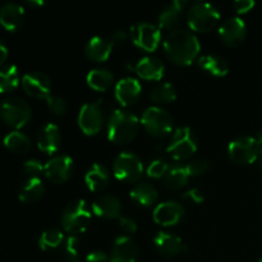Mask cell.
Returning a JSON list of instances; mask_svg holds the SVG:
<instances>
[{"instance_id":"6","label":"cell","mask_w":262,"mask_h":262,"mask_svg":"<svg viewBox=\"0 0 262 262\" xmlns=\"http://www.w3.org/2000/svg\"><path fill=\"white\" fill-rule=\"evenodd\" d=\"M141 124L148 135L164 137L173 130L174 119L168 110L160 106H150L143 112Z\"/></svg>"},{"instance_id":"12","label":"cell","mask_w":262,"mask_h":262,"mask_svg":"<svg viewBox=\"0 0 262 262\" xmlns=\"http://www.w3.org/2000/svg\"><path fill=\"white\" fill-rule=\"evenodd\" d=\"M73 159L68 155H58L45 164L43 174L51 183L60 184L71 178L73 173Z\"/></svg>"},{"instance_id":"31","label":"cell","mask_w":262,"mask_h":262,"mask_svg":"<svg viewBox=\"0 0 262 262\" xmlns=\"http://www.w3.org/2000/svg\"><path fill=\"white\" fill-rule=\"evenodd\" d=\"M4 146L14 154H26L31 150V140L22 132L13 130L4 137Z\"/></svg>"},{"instance_id":"29","label":"cell","mask_w":262,"mask_h":262,"mask_svg":"<svg viewBox=\"0 0 262 262\" xmlns=\"http://www.w3.org/2000/svg\"><path fill=\"white\" fill-rule=\"evenodd\" d=\"M114 76L110 71L104 68L92 69L87 74V84L96 91H106L112 87Z\"/></svg>"},{"instance_id":"30","label":"cell","mask_w":262,"mask_h":262,"mask_svg":"<svg viewBox=\"0 0 262 262\" xmlns=\"http://www.w3.org/2000/svg\"><path fill=\"white\" fill-rule=\"evenodd\" d=\"M189 178L191 177H189L186 166H171L164 177V186L169 189H179L188 183Z\"/></svg>"},{"instance_id":"28","label":"cell","mask_w":262,"mask_h":262,"mask_svg":"<svg viewBox=\"0 0 262 262\" xmlns=\"http://www.w3.org/2000/svg\"><path fill=\"white\" fill-rule=\"evenodd\" d=\"M199 66L204 71H206L207 73L215 77H224L229 72V64H228V61L219 55L207 54V55L201 56L199 59Z\"/></svg>"},{"instance_id":"39","label":"cell","mask_w":262,"mask_h":262,"mask_svg":"<svg viewBox=\"0 0 262 262\" xmlns=\"http://www.w3.org/2000/svg\"><path fill=\"white\" fill-rule=\"evenodd\" d=\"M189 177H199L209 170V163L204 159H193L186 165Z\"/></svg>"},{"instance_id":"18","label":"cell","mask_w":262,"mask_h":262,"mask_svg":"<svg viewBox=\"0 0 262 262\" xmlns=\"http://www.w3.org/2000/svg\"><path fill=\"white\" fill-rule=\"evenodd\" d=\"M154 245L158 252L164 257H176L186 250L183 241L178 235L169 232H159L154 238Z\"/></svg>"},{"instance_id":"34","label":"cell","mask_w":262,"mask_h":262,"mask_svg":"<svg viewBox=\"0 0 262 262\" xmlns=\"http://www.w3.org/2000/svg\"><path fill=\"white\" fill-rule=\"evenodd\" d=\"M64 234L63 232H60L56 228H51V229L45 230L42 234L38 238V246L42 251H49L54 250V248H58L63 245L64 242Z\"/></svg>"},{"instance_id":"35","label":"cell","mask_w":262,"mask_h":262,"mask_svg":"<svg viewBox=\"0 0 262 262\" xmlns=\"http://www.w3.org/2000/svg\"><path fill=\"white\" fill-rule=\"evenodd\" d=\"M60 256L64 262H79V241L74 235L66 238L60 246Z\"/></svg>"},{"instance_id":"2","label":"cell","mask_w":262,"mask_h":262,"mask_svg":"<svg viewBox=\"0 0 262 262\" xmlns=\"http://www.w3.org/2000/svg\"><path fill=\"white\" fill-rule=\"evenodd\" d=\"M141 120L128 110L117 109L107 119V138L117 145H128L138 135Z\"/></svg>"},{"instance_id":"22","label":"cell","mask_w":262,"mask_h":262,"mask_svg":"<svg viewBox=\"0 0 262 262\" xmlns=\"http://www.w3.org/2000/svg\"><path fill=\"white\" fill-rule=\"evenodd\" d=\"M135 69L140 78L147 79V81H160L165 72V67L161 63L160 59L154 58V56H145L140 59Z\"/></svg>"},{"instance_id":"48","label":"cell","mask_w":262,"mask_h":262,"mask_svg":"<svg viewBox=\"0 0 262 262\" xmlns=\"http://www.w3.org/2000/svg\"><path fill=\"white\" fill-rule=\"evenodd\" d=\"M258 161H260V166L262 168V150H261V154L260 156H258Z\"/></svg>"},{"instance_id":"21","label":"cell","mask_w":262,"mask_h":262,"mask_svg":"<svg viewBox=\"0 0 262 262\" xmlns=\"http://www.w3.org/2000/svg\"><path fill=\"white\" fill-rule=\"evenodd\" d=\"M61 143L60 129L54 123H48L38 130L37 146L42 152L54 154L59 150Z\"/></svg>"},{"instance_id":"46","label":"cell","mask_w":262,"mask_h":262,"mask_svg":"<svg viewBox=\"0 0 262 262\" xmlns=\"http://www.w3.org/2000/svg\"><path fill=\"white\" fill-rule=\"evenodd\" d=\"M30 5H42L43 2H28Z\"/></svg>"},{"instance_id":"10","label":"cell","mask_w":262,"mask_h":262,"mask_svg":"<svg viewBox=\"0 0 262 262\" xmlns=\"http://www.w3.org/2000/svg\"><path fill=\"white\" fill-rule=\"evenodd\" d=\"M102 124H104V110H102L101 100L82 105L78 114V125L84 135H96L101 130Z\"/></svg>"},{"instance_id":"15","label":"cell","mask_w":262,"mask_h":262,"mask_svg":"<svg viewBox=\"0 0 262 262\" xmlns=\"http://www.w3.org/2000/svg\"><path fill=\"white\" fill-rule=\"evenodd\" d=\"M154 220L163 227L177 225L184 216V209L179 202L165 201L159 204L154 210Z\"/></svg>"},{"instance_id":"33","label":"cell","mask_w":262,"mask_h":262,"mask_svg":"<svg viewBox=\"0 0 262 262\" xmlns=\"http://www.w3.org/2000/svg\"><path fill=\"white\" fill-rule=\"evenodd\" d=\"M19 84V74L15 66H7L0 69V94H7L15 90Z\"/></svg>"},{"instance_id":"9","label":"cell","mask_w":262,"mask_h":262,"mask_svg":"<svg viewBox=\"0 0 262 262\" xmlns=\"http://www.w3.org/2000/svg\"><path fill=\"white\" fill-rule=\"evenodd\" d=\"M115 178L122 182H136L143 173V163L136 154L124 151L115 158L113 165Z\"/></svg>"},{"instance_id":"37","label":"cell","mask_w":262,"mask_h":262,"mask_svg":"<svg viewBox=\"0 0 262 262\" xmlns=\"http://www.w3.org/2000/svg\"><path fill=\"white\" fill-rule=\"evenodd\" d=\"M46 105L55 115L66 114L67 109H68V104H67L66 100L60 96H54V95H50L46 99Z\"/></svg>"},{"instance_id":"38","label":"cell","mask_w":262,"mask_h":262,"mask_svg":"<svg viewBox=\"0 0 262 262\" xmlns=\"http://www.w3.org/2000/svg\"><path fill=\"white\" fill-rule=\"evenodd\" d=\"M43 168L45 165L40 163L36 159H30L23 164V173L28 177V178H40L41 174L43 173Z\"/></svg>"},{"instance_id":"36","label":"cell","mask_w":262,"mask_h":262,"mask_svg":"<svg viewBox=\"0 0 262 262\" xmlns=\"http://www.w3.org/2000/svg\"><path fill=\"white\" fill-rule=\"evenodd\" d=\"M169 170V164L163 159H155L150 163L147 168V176L150 178H164Z\"/></svg>"},{"instance_id":"47","label":"cell","mask_w":262,"mask_h":262,"mask_svg":"<svg viewBox=\"0 0 262 262\" xmlns=\"http://www.w3.org/2000/svg\"><path fill=\"white\" fill-rule=\"evenodd\" d=\"M257 141H258V143H260V146H261V150H262V132L260 133V135H258V137H257Z\"/></svg>"},{"instance_id":"11","label":"cell","mask_w":262,"mask_h":262,"mask_svg":"<svg viewBox=\"0 0 262 262\" xmlns=\"http://www.w3.org/2000/svg\"><path fill=\"white\" fill-rule=\"evenodd\" d=\"M130 36L135 45L146 51H155L161 41L160 28L147 22L133 25L130 27Z\"/></svg>"},{"instance_id":"8","label":"cell","mask_w":262,"mask_h":262,"mask_svg":"<svg viewBox=\"0 0 262 262\" xmlns=\"http://www.w3.org/2000/svg\"><path fill=\"white\" fill-rule=\"evenodd\" d=\"M166 151L176 160H186L191 158L197 151V140L193 130L189 127H181L176 129Z\"/></svg>"},{"instance_id":"44","label":"cell","mask_w":262,"mask_h":262,"mask_svg":"<svg viewBox=\"0 0 262 262\" xmlns=\"http://www.w3.org/2000/svg\"><path fill=\"white\" fill-rule=\"evenodd\" d=\"M253 7H255V2L253 0H238V2H234V9L239 14L250 12Z\"/></svg>"},{"instance_id":"42","label":"cell","mask_w":262,"mask_h":262,"mask_svg":"<svg viewBox=\"0 0 262 262\" xmlns=\"http://www.w3.org/2000/svg\"><path fill=\"white\" fill-rule=\"evenodd\" d=\"M128 38V33L125 32L124 30H117L110 35L109 37V42L112 43L113 46L114 45H122L127 41Z\"/></svg>"},{"instance_id":"40","label":"cell","mask_w":262,"mask_h":262,"mask_svg":"<svg viewBox=\"0 0 262 262\" xmlns=\"http://www.w3.org/2000/svg\"><path fill=\"white\" fill-rule=\"evenodd\" d=\"M118 220H119V227L123 232L128 233V234H133V233L137 232L138 225L135 219L128 216H120Z\"/></svg>"},{"instance_id":"16","label":"cell","mask_w":262,"mask_h":262,"mask_svg":"<svg viewBox=\"0 0 262 262\" xmlns=\"http://www.w3.org/2000/svg\"><path fill=\"white\" fill-rule=\"evenodd\" d=\"M138 247L128 235L115 238L110 252V262H137Z\"/></svg>"},{"instance_id":"19","label":"cell","mask_w":262,"mask_h":262,"mask_svg":"<svg viewBox=\"0 0 262 262\" xmlns=\"http://www.w3.org/2000/svg\"><path fill=\"white\" fill-rule=\"evenodd\" d=\"M92 211L96 216L104 219H119L122 216V202L113 194H104L95 200Z\"/></svg>"},{"instance_id":"49","label":"cell","mask_w":262,"mask_h":262,"mask_svg":"<svg viewBox=\"0 0 262 262\" xmlns=\"http://www.w3.org/2000/svg\"><path fill=\"white\" fill-rule=\"evenodd\" d=\"M258 262H262V258H260V260H258Z\"/></svg>"},{"instance_id":"7","label":"cell","mask_w":262,"mask_h":262,"mask_svg":"<svg viewBox=\"0 0 262 262\" xmlns=\"http://www.w3.org/2000/svg\"><path fill=\"white\" fill-rule=\"evenodd\" d=\"M261 154V146L257 138L245 136L233 140L228 146V155L230 160L241 165L255 163Z\"/></svg>"},{"instance_id":"27","label":"cell","mask_w":262,"mask_h":262,"mask_svg":"<svg viewBox=\"0 0 262 262\" xmlns=\"http://www.w3.org/2000/svg\"><path fill=\"white\" fill-rule=\"evenodd\" d=\"M45 186L40 178H28L19 189V200L25 204H33L42 199Z\"/></svg>"},{"instance_id":"4","label":"cell","mask_w":262,"mask_h":262,"mask_svg":"<svg viewBox=\"0 0 262 262\" xmlns=\"http://www.w3.org/2000/svg\"><path fill=\"white\" fill-rule=\"evenodd\" d=\"M91 223V210L84 200L69 202L61 215V225L69 234H79L89 228Z\"/></svg>"},{"instance_id":"17","label":"cell","mask_w":262,"mask_h":262,"mask_svg":"<svg viewBox=\"0 0 262 262\" xmlns=\"http://www.w3.org/2000/svg\"><path fill=\"white\" fill-rule=\"evenodd\" d=\"M142 92L140 81L133 77H125L115 84V97L123 106H129L138 101Z\"/></svg>"},{"instance_id":"14","label":"cell","mask_w":262,"mask_h":262,"mask_svg":"<svg viewBox=\"0 0 262 262\" xmlns=\"http://www.w3.org/2000/svg\"><path fill=\"white\" fill-rule=\"evenodd\" d=\"M219 36L228 46H238L247 36V26L239 17H230L223 22L219 28Z\"/></svg>"},{"instance_id":"3","label":"cell","mask_w":262,"mask_h":262,"mask_svg":"<svg viewBox=\"0 0 262 262\" xmlns=\"http://www.w3.org/2000/svg\"><path fill=\"white\" fill-rule=\"evenodd\" d=\"M219 10L211 3L194 2L187 12V23L191 31L209 32L219 23Z\"/></svg>"},{"instance_id":"1","label":"cell","mask_w":262,"mask_h":262,"mask_svg":"<svg viewBox=\"0 0 262 262\" xmlns=\"http://www.w3.org/2000/svg\"><path fill=\"white\" fill-rule=\"evenodd\" d=\"M201 45L192 31L184 28L173 30L164 40V51L169 60L178 66H189L200 54Z\"/></svg>"},{"instance_id":"45","label":"cell","mask_w":262,"mask_h":262,"mask_svg":"<svg viewBox=\"0 0 262 262\" xmlns=\"http://www.w3.org/2000/svg\"><path fill=\"white\" fill-rule=\"evenodd\" d=\"M8 58V48L5 46V43L0 40V66L5 63Z\"/></svg>"},{"instance_id":"20","label":"cell","mask_w":262,"mask_h":262,"mask_svg":"<svg viewBox=\"0 0 262 262\" xmlns=\"http://www.w3.org/2000/svg\"><path fill=\"white\" fill-rule=\"evenodd\" d=\"M25 22V9L17 3H7L0 9V25L9 32H15Z\"/></svg>"},{"instance_id":"13","label":"cell","mask_w":262,"mask_h":262,"mask_svg":"<svg viewBox=\"0 0 262 262\" xmlns=\"http://www.w3.org/2000/svg\"><path fill=\"white\" fill-rule=\"evenodd\" d=\"M22 87L33 99H48L51 95V81L42 72H30L22 78Z\"/></svg>"},{"instance_id":"24","label":"cell","mask_w":262,"mask_h":262,"mask_svg":"<svg viewBox=\"0 0 262 262\" xmlns=\"http://www.w3.org/2000/svg\"><path fill=\"white\" fill-rule=\"evenodd\" d=\"M186 7L184 0H173L169 3L159 14V28H174L181 22L183 9Z\"/></svg>"},{"instance_id":"5","label":"cell","mask_w":262,"mask_h":262,"mask_svg":"<svg viewBox=\"0 0 262 262\" xmlns=\"http://www.w3.org/2000/svg\"><path fill=\"white\" fill-rule=\"evenodd\" d=\"M32 110L23 99L10 96L0 104V119L13 129H19L30 122Z\"/></svg>"},{"instance_id":"23","label":"cell","mask_w":262,"mask_h":262,"mask_svg":"<svg viewBox=\"0 0 262 262\" xmlns=\"http://www.w3.org/2000/svg\"><path fill=\"white\" fill-rule=\"evenodd\" d=\"M110 174L105 165L95 163L84 174V183L87 188L92 192H100L109 184Z\"/></svg>"},{"instance_id":"25","label":"cell","mask_w":262,"mask_h":262,"mask_svg":"<svg viewBox=\"0 0 262 262\" xmlns=\"http://www.w3.org/2000/svg\"><path fill=\"white\" fill-rule=\"evenodd\" d=\"M112 50L113 45L109 41L104 40L100 36H94L87 42L86 48H84V54L90 60L105 61L109 59Z\"/></svg>"},{"instance_id":"26","label":"cell","mask_w":262,"mask_h":262,"mask_svg":"<svg viewBox=\"0 0 262 262\" xmlns=\"http://www.w3.org/2000/svg\"><path fill=\"white\" fill-rule=\"evenodd\" d=\"M129 196L140 206L148 207L155 204L159 194L152 184L147 183V182H141L130 189Z\"/></svg>"},{"instance_id":"32","label":"cell","mask_w":262,"mask_h":262,"mask_svg":"<svg viewBox=\"0 0 262 262\" xmlns=\"http://www.w3.org/2000/svg\"><path fill=\"white\" fill-rule=\"evenodd\" d=\"M150 97L154 102L158 104H170L177 99L176 87L169 82H161L151 89Z\"/></svg>"},{"instance_id":"43","label":"cell","mask_w":262,"mask_h":262,"mask_svg":"<svg viewBox=\"0 0 262 262\" xmlns=\"http://www.w3.org/2000/svg\"><path fill=\"white\" fill-rule=\"evenodd\" d=\"M86 262H110V256H107L104 251H92L86 256Z\"/></svg>"},{"instance_id":"41","label":"cell","mask_w":262,"mask_h":262,"mask_svg":"<svg viewBox=\"0 0 262 262\" xmlns=\"http://www.w3.org/2000/svg\"><path fill=\"white\" fill-rule=\"evenodd\" d=\"M182 197H183V200L192 202V204H202V202L205 201L204 193L197 188L189 189V191H187Z\"/></svg>"}]
</instances>
